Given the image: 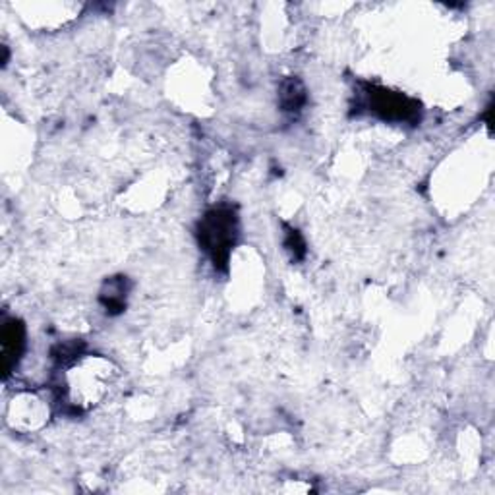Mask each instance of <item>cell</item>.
Here are the masks:
<instances>
[{
	"instance_id": "8992f818",
	"label": "cell",
	"mask_w": 495,
	"mask_h": 495,
	"mask_svg": "<svg viewBox=\"0 0 495 495\" xmlns=\"http://www.w3.org/2000/svg\"><path fill=\"white\" fill-rule=\"evenodd\" d=\"M284 230H287V236H284V248L290 251L292 259L300 261L304 256H306V244H304L302 235L297 228H290V227H287Z\"/></svg>"
},
{
	"instance_id": "6da1fadb",
	"label": "cell",
	"mask_w": 495,
	"mask_h": 495,
	"mask_svg": "<svg viewBox=\"0 0 495 495\" xmlns=\"http://www.w3.org/2000/svg\"><path fill=\"white\" fill-rule=\"evenodd\" d=\"M238 236V217L233 207L219 205L209 209L197 223V242L209 259L213 261V267L219 271L227 269Z\"/></svg>"
},
{
	"instance_id": "7a4b0ae2",
	"label": "cell",
	"mask_w": 495,
	"mask_h": 495,
	"mask_svg": "<svg viewBox=\"0 0 495 495\" xmlns=\"http://www.w3.org/2000/svg\"><path fill=\"white\" fill-rule=\"evenodd\" d=\"M358 95H360L358 104L383 122L418 124L422 119L420 103L406 97L405 93L391 91L382 86H372V83H362V91Z\"/></svg>"
},
{
	"instance_id": "5b68a950",
	"label": "cell",
	"mask_w": 495,
	"mask_h": 495,
	"mask_svg": "<svg viewBox=\"0 0 495 495\" xmlns=\"http://www.w3.org/2000/svg\"><path fill=\"white\" fill-rule=\"evenodd\" d=\"M126 292H128V287H126V277L109 279L104 282L99 297V302L103 304L104 312L109 315L122 313L126 308Z\"/></svg>"
},
{
	"instance_id": "3957f363",
	"label": "cell",
	"mask_w": 495,
	"mask_h": 495,
	"mask_svg": "<svg viewBox=\"0 0 495 495\" xmlns=\"http://www.w3.org/2000/svg\"><path fill=\"white\" fill-rule=\"evenodd\" d=\"M26 351V325L19 320H8L3 325V370L8 377L16 370Z\"/></svg>"
},
{
	"instance_id": "277c9868",
	"label": "cell",
	"mask_w": 495,
	"mask_h": 495,
	"mask_svg": "<svg viewBox=\"0 0 495 495\" xmlns=\"http://www.w3.org/2000/svg\"><path fill=\"white\" fill-rule=\"evenodd\" d=\"M308 103V91L297 76L284 78L279 86V104L282 112L298 114Z\"/></svg>"
}]
</instances>
